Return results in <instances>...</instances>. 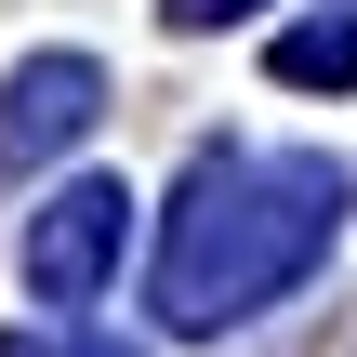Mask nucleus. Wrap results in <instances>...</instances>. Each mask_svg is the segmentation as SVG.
<instances>
[{
    "label": "nucleus",
    "instance_id": "nucleus-1",
    "mask_svg": "<svg viewBox=\"0 0 357 357\" xmlns=\"http://www.w3.org/2000/svg\"><path fill=\"white\" fill-rule=\"evenodd\" d=\"M331 212H344L331 159H199L159 238V331H225L265 291H291L331 252Z\"/></svg>",
    "mask_w": 357,
    "mask_h": 357
},
{
    "label": "nucleus",
    "instance_id": "nucleus-5",
    "mask_svg": "<svg viewBox=\"0 0 357 357\" xmlns=\"http://www.w3.org/2000/svg\"><path fill=\"white\" fill-rule=\"evenodd\" d=\"M225 13H252V0H172V26H225Z\"/></svg>",
    "mask_w": 357,
    "mask_h": 357
},
{
    "label": "nucleus",
    "instance_id": "nucleus-6",
    "mask_svg": "<svg viewBox=\"0 0 357 357\" xmlns=\"http://www.w3.org/2000/svg\"><path fill=\"white\" fill-rule=\"evenodd\" d=\"M0 357H53V344H0Z\"/></svg>",
    "mask_w": 357,
    "mask_h": 357
},
{
    "label": "nucleus",
    "instance_id": "nucleus-4",
    "mask_svg": "<svg viewBox=\"0 0 357 357\" xmlns=\"http://www.w3.org/2000/svg\"><path fill=\"white\" fill-rule=\"evenodd\" d=\"M278 79H305V93H344V79H357V13L291 26V40H278Z\"/></svg>",
    "mask_w": 357,
    "mask_h": 357
},
{
    "label": "nucleus",
    "instance_id": "nucleus-3",
    "mask_svg": "<svg viewBox=\"0 0 357 357\" xmlns=\"http://www.w3.org/2000/svg\"><path fill=\"white\" fill-rule=\"evenodd\" d=\"M93 106H106V66H93V53H40V66H13V79H0V159H53V146H79Z\"/></svg>",
    "mask_w": 357,
    "mask_h": 357
},
{
    "label": "nucleus",
    "instance_id": "nucleus-2",
    "mask_svg": "<svg viewBox=\"0 0 357 357\" xmlns=\"http://www.w3.org/2000/svg\"><path fill=\"white\" fill-rule=\"evenodd\" d=\"M119 238H132V199L119 185H66L40 225H26V291L40 305H93L119 278Z\"/></svg>",
    "mask_w": 357,
    "mask_h": 357
}]
</instances>
